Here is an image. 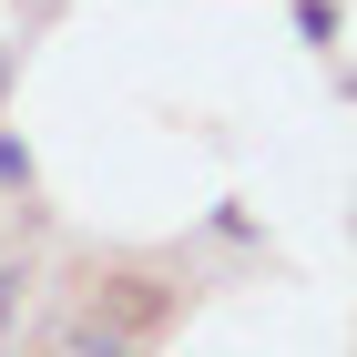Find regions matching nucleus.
Returning <instances> with one entry per match:
<instances>
[{
  "instance_id": "1",
  "label": "nucleus",
  "mask_w": 357,
  "mask_h": 357,
  "mask_svg": "<svg viewBox=\"0 0 357 357\" xmlns=\"http://www.w3.org/2000/svg\"><path fill=\"white\" fill-rule=\"evenodd\" d=\"M204 235H215V245H266V225H255V204H235V194H225L215 215H204Z\"/></svg>"
},
{
  "instance_id": "2",
  "label": "nucleus",
  "mask_w": 357,
  "mask_h": 357,
  "mask_svg": "<svg viewBox=\"0 0 357 357\" xmlns=\"http://www.w3.org/2000/svg\"><path fill=\"white\" fill-rule=\"evenodd\" d=\"M337 31H347L337 0H296V41H306V52H337Z\"/></svg>"
},
{
  "instance_id": "3",
  "label": "nucleus",
  "mask_w": 357,
  "mask_h": 357,
  "mask_svg": "<svg viewBox=\"0 0 357 357\" xmlns=\"http://www.w3.org/2000/svg\"><path fill=\"white\" fill-rule=\"evenodd\" d=\"M31 184H41V164H31V143L0 123V194H31Z\"/></svg>"
},
{
  "instance_id": "4",
  "label": "nucleus",
  "mask_w": 357,
  "mask_h": 357,
  "mask_svg": "<svg viewBox=\"0 0 357 357\" xmlns=\"http://www.w3.org/2000/svg\"><path fill=\"white\" fill-rule=\"evenodd\" d=\"M21 296H31V266H21V255H0V337L21 327Z\"/></svg>"
},
{
  "instance_id": "5",
  "label": "nucleus",
  "mask_w": 357,
  "mask_h": 357,
  "mask_svg": "<svg viewBox=\"0 0 357 357\" xmlns=\"http://www.w3.org/2000/svg\"><path fill=\"white\" fill-rule=\"evenodd\" d=\"M347 102H357V61H347Z\"/></svg>"
}]
</instances>
